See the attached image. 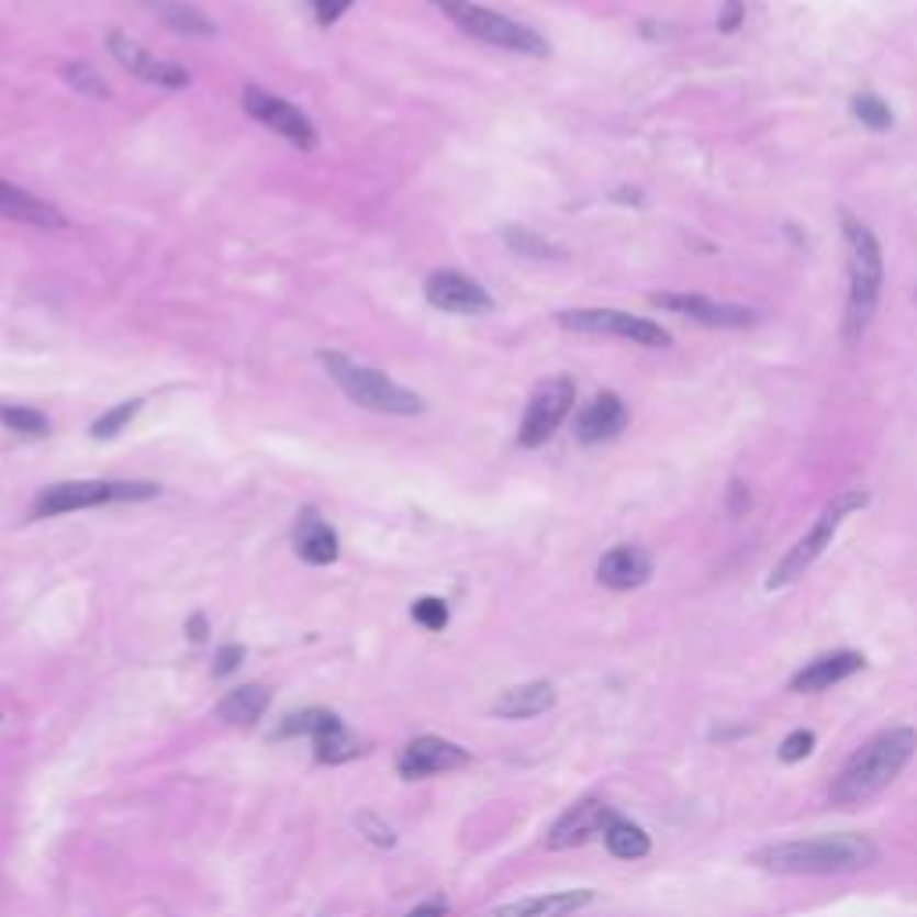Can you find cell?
Masks as SVG:
<instances>
[{"mask_svg": "<svg viewBox=\"0 0 917 917\" xmlns=\"http://www.w3.org/2000/svg\"><path fill=\"white\" fill-rule=\"evenodd\" d=\"M749 860L774 874H842L879 864V842L860 831H839L763 846Z\"/></svg>", "mask_w": 917, "mask_h": 917, "instance_id": "6da1fadb", "label": "cell"}, {"mask_svg": "<svg viewBox=\"0 0 917 917\" xmlns=\"http://www.w3.org/2000/svg\"><path fill=\"white\" fill-rule=\"evenodd\" d=\"M917 752V731L914 728H888L874 735L868 746H860L850 760L842 763L839 778L828 789V799L835 806H860L874 799L896 782L899 771L907 768Z\"/></svg>", "mask_w": 917, "mask_h": 917, "instance_id": "7a4b0ae2", "label": "cell"}, {"mask_svg": "<svg viewBox=\"0 0 917 917\" xmlns=\"http://www.w3.org/2000/svg\"><path fill=\"white\" fill-rule=\"evenodd\" d=\"M846 244H850V301H846V340H860L868 331V323L874 320L882 294V248L879 237L860 223V219L846 215L842 219Z\"/></svg>", "mask_w": 917, "mask_h": 917, "instance_id": "3957f363", "label": "cell"}, {"mask_svg": "<svg viewBox=\"0 0 917 917\" xmlns=\"http://www.w3.org/2000/svg\"><path fill=\"white\" fill-rule=\"evenodd\" d=\"M320 359L326 366V373L337 380V388L348 394L355 405L369 409V413H388V416H416L427 409V402L416 391L402 388L399 380H391L380 369H369L351 362L340 351H320Z\"/></svg>", "mask_w": 917, "mask_h": 917, "instance_id": "277c9868", "label": "cell"}, {"mask_svg": "<svg viewBox=\"0 0 917 917\" xmlns=\"http://www.w3.org/2000/svg\"><path fill=\"white\" fill-rule=\"evenodd\" d=\"M434 8L441 11L451 25H459L467 36L481 40V44L513 51V54H534V58H545V54H549L545 36L513 22L510 15H502L495 8L473 4V0H434Z\"/></svg>", "mask_w": 917, "mask_h": 917, "instance_id": "5b68a950", "label": "cell"}, {"mask_svg": "<svg viewBox=\"0 0 917 917\" xmlns=\"http://www.w3.org/2000/svg\"><path fill=\"white\" fill-rule=\"evenodd\" d=\"M158 495V484L150 481H65L51 484L36 495L30 516H65L79 510H98V505H119V502H147Z\"/></svg>", "mask_w": 917, "mask_h": 917, "instance_id": "8992f818", "label": "cell"}, {"mask_svg": "<svg viewBox=\"0 0 917 917\" xmlns=\"http://www.w3.org/2000/svg\"><path fill=\"white\" fill-rule=\"evenodd\" d=\"M864 505H868V491H846V495L835 499V502L828 505V510L817 516V524H814L810 530H806L803 538L785 552L782 563H778V567L771 570L768 592H782V588L796 584V581L803 578V573L817 563L820 552H825L828 545H831V538H835V534H839V527H842V519L850 516V513H857V510H864Z\"/></svg>", "mask_w": 917, "mask_h": 917, "instance_id": "52a82bcc", "label": "cell"}, {"mask_svg": "<svg viewBox=\"0 0 917 917\" xmlns=\"http://www.w3.org/2000/svg\"><path fill=\"white\" fill-rule=\"evenodd\" d=\"M556 323L573 334H599V337L635 340V345H646V348H670V334L663 326L617 309H570V312H559Z\"/></svg>", "mask_w": 917, "mask_h": 917, "instance_id": "ba28073f", "label": "cell"}, {"mask_svg": "<svg viewBox=\"0 0 917 917\" xmlns=\"http://www.w3.org/2000/svg\"><path fill=\"white\" fill-rule=\"evenodd\" d=\"M573 399H578V384H573L570 377L541 380L524 409V420H519V445L538 448L549 441V437L559 430V423L570 416Z\"/></svg>", "mask_w": 917, "mask_h": 917, "instance_id": "9c48e42d", "label": "cell"}, {"mask_svg": "<svg viewBox=\"0 0 917 917\" xmlns=\"http://www.w3.org/2000/svg\"><path fill=\"white\" fill-rule=\"evenodd\" d=\"M244 112H248L255 122H262L266 130L280 133L283 141H291L301 150H312L320 144L316 126H312V119L305 112H298L291 101L277 98V93H269L262 87H244Z\"/></svg>", "mask_w": 917, "mask_h": 917, "instance_id": "30bf717a", "label": "cell"}, {"mask_svg": "<svg viewBox=\"0 0 917 917\" xmlns=\"http://www.w3.org/2000/svg\"><path fill=\"white\" fill-rule=\"evenodd\" d=\"M423 291H427V301L434 309L441 312H456V316H481V312L495 309V298L477 280H470L467 272L459 269H437L423 283Z\"/></svg>", "mask_w": 917, "mask_h": 917, "instance_id": "8fae6325", "label": "cell"}, {"mask_svg": "<svg viewBox=\"0 0 917 917\" xmlns=\"http://www.w3.org/2000/svg\"><path fill=\"white\" fill-rule=\"evenodd\" d=\"M652 305H660L667 312H678V316H689L695 323L706 326H720V331H746L760 316L746 305H735V301H717L706 294H652Z\"/></svg>", "mask_w": 917, "mask_h": 917, "instance_id": "7c38bea8", "label": "cell"}, {"mask_svg": "<svg viewBox=\"0 0 917 917\" xmlns=\"http://www.w3.org/2000/svg\"><path fill=\"white\" fill-rule=\"evenodd\" d=\"M108 51L115 54V61L122 68H130L136 79H144V83H155V87H169V90H183L190 87V72L183 65L158 58V54H150L147 47H141L136 40H130L126 33H112L108 36Z\"/></svg>", "mask_w": 917, "mask_h": 917, "instance_id": "4fadbf2b", "label": "cell"}, {"mask_svg": "<svg viewBox=\"0 0 917 917\" xmlns=\"http://www.w3.org/2000/svg\"><path fill=\"white\" fill-rule=\"evenodd\" d=\"M470 763V752L448 742V738H437V735H423L413 738L402 757H399V774L402 778H430V774H448V771H459Z\"/></svg>", "mask_w": 917, "mask_h": 917, "instance_id": "5bb4252c", "label": "cell"}, {"mask_svg": "<svg viewBox=\"0 0 917 917\" xmlns=\"http://www.w3.org/2000/svg\"><path fill=\"white\" fill-rule=\"evenodd\" d=\"M613 817H617V810H613L610 803H602V799L573 803L570 810L552 825L549 850H573V846L592 842L595 835H606V828L613 825Z\"/></svg>", "mask_w": 917, "mask_h": 917, "instance_id": "9a60e30c", "label": "cell"}, {"mask_svg": "<svg viewBox=\"0 0 917 917\" xmlns=\"http://www.w3.org/2000/svg\"><path fill=\"white\" fill-rule=\"evenodd\" d=\"M864 667H868L864 652H853V649L825 652V656H817V660L806 663L803 670H796L789 689L792 692H806V695H810V692H825V689H831V684L850 681Z\"/></svg>", "mask_w": 917, "mask_h": 917, "instance_id": "2e32d148", "label": "cell"}, {"mask_svg": "<svg viewBox=\"0 0 917 917\" xmlns=\"http://www.w3.org/2000/svg\"><path fill=\"white\" fill-rule=\"evenodd\" d=\"M624 427H627V405L613 391L595 394L578 413V420H573V434H578L581 445L613 441L617 434H624Z\"/></svg>", "mask_w": 917, "mask_h": 917, "instance_id": "e0dca14e", "label": "cell"}, {"mask_svg": "<svg viewBox=\"0 0 917 917\" xmlns=\"http://www.w3.org/2000/svg\"><path fill=\"white\" fill-rule=\"evenodd\" d=\"M595 578L610 592H635V588L652 578V559L638 545H617V549H610L599 559Z\"/></svg>", "mask_w": 917, "mask_h": 917, "instance_id": "ac0fdd59", "label": "cell"}, {"mask_svg": "<svg viewBox=\"0 0 917 917\" xmlns=\"http://www.w3.org/2000/svg\"><path fill=\"white\" fill-rule=\"evenodd\" d=\"M592 903H595V893H588V888H563V893H545V896L505 903V907L488 910L481 917H573L578 910L592 907Z\"/></svg>", "mask_w": 917, "mask_h": 917, "instance_id": "d6986e66", "label": "cell"}, {"mask_svg": "<svg viewBox=\"0 0 917 917\" xmlns=\"http://www.w3.org/2000/svg\"><path fill=\"white\" fill-rule=\"evenodd\" d=\"M294 552L312 567H331L340 556L337 530L316 510H301L294 524Z\"/></svg>", "mask_w": 917, "mask_h": 917, "instance_id": "ffe728a7", "label": "cell"}, {"mask_svg": "<svg viewBox=\"0 0 917 917\" xmlns=\"http://www.w3.org/2000/svg\"><path fill=\"white\" fill-rule=\"evenodd\" d=\"M0 215L4 219H15V223L25 226H40V230H61L65 226V215L54 209L51 201L30 194V190H22L15 183L0 180Z\"/></svg>", "mask_w": 917, "mask_h": 917, "instance_id": "44dd1931", "label": "cell"}, {"mask_svg": "<svg viewBox=\"0 0 917 917\" xmlns=\"http://www.w3.org/2000/svg\"><path fill=\"white\" fill-rule=\"evenodd\" d=\"M556 706V684L552 681H527L516 684V689H505L495 703H491V714L505 717V720H527L538 717L545 709Z\"/></svg>", "mask_w": 917, "mask_h": 917, "instance_id": "7402d4cb", "label": "cell"}, {"mask_svg": "<svg viewBox=\"0 0 917 917\" xmlns=\"http://www.w3.org/2000/svg\"><path fill=\"white\" fill-rule=\"evenodd\" d=\"M269 700L272 695L266 684H258V681L241 684V689H234L223 703H219V717L226 724H237V728H251V724H258V717L266 714Z\"/></svg>", "mask_w": 917, "mask_h": 917, "instance_id": "603a6c76", "label": "cell"}, {"mask_svg": "<svg viewBox=\"0 0 917 917\" xmlns=\"http://www.w3.org/2000/svg\"><path fill=\"white\" fill-rule=\"evenodd\" d=\"M334 728H340V717L334 714V709L309 706V709H294V714H287L277 728H272L269 738H277V742H283V738H301V735L320 738V735L334 731Z\"/></svg>", "mask_w": 917, "mask_h": 917, "instance_id": "cb8c5ba5", "label": "cell"}, {"mask_svg": "<svg viewBox=\"0 0 917 917\" xmlns=\"http://www.w3.org/2000/svg\"><path fill=\"white\" fill-rule=\"evenodd\" d=\"M147 4L155 15L169 25L172 33H183V36H215V25L201 15L198 8L183 4V0H141Z\"/></svg>", "mask_w": 917, "mask_h": 917, "instance_id": "d4e9b609", "label": "cell"}, {"mask_svg": "<svg viewBox=\"0 0 917 917\" xmlns=\"http://www.w3.org/2000/svg\"><path fill=\"white\" fill-rule=\"evenodd\" d=\"M602 842H606V850L617 857V860H641V857H649L652 850V839H649V831L635 825V820H627V817H613V825L606 828V835H602Z\"/></svg>", "mask_w": 917, "mask_h": 917, "instance_id": "484cf974", "label": "cell"}, {"mask_svg": "<svg viewBox=\"0 0 917 917\" xmlns=\"http://www.w3.org/2000/svg\"><path fill=\"white\" fill-rule=\"evenodd\" d=\"M312 742H316V760L320 763H348V760L362 757V752H366V742H362L359 735H351L345 724L334 728V731L320 735V738H312Z\"/></svg>", "mask_w": 917, "mask_h": 917, "instance_id": "4316f807", "label": "cell"}, {"mask_svg": "<svg viewBox=\"0 0 917 917\" xmlns=\"http://www.w3.org/2000/svg\"><path fill=\"white\" fill-rule=\"evenodd\" d=\"M502 237H505V244H510L516 255H527V258H563V251H559L556 244H549L538 234H530V230H524V226H505Z\"/></svg>", "mask_w": 917, "mask_h": 917, "instance_id": "83f0119b", "label": "cell"}, {"mask_svg": "<svg viewBox=\"0 0 917 917\" xmlns=\"http://www.w3.org/2000/svg\"><path fill=\"white\" fill-rule=\"evenodd\" d=\"M0 423H4L8 430L30 434V437H40V434L51 430L47 416L36 413V409H30V405H4V409H0Z\"/></svg>", "mask_w": 917, "mask_h": 917, "instance_id": "f1b7e54d", "label": "cell"}, {"mask_svg": "<svg viewBox=\"0 0 917 917\" xmlns=\"http://www.w3.org/2000/svg\"><path fill=\"white\" fill-rule=\"evenodd\" d=\"M141 399H133V402H122L115 405L112 413H104L98 423H90V437H98V441H112V437H119V430L126 427V423L141 413Z\"/></svg>", "mask_w": 917, "mask_h": 917, "instance_id": "f546056e", "label": "cell"}, {"mask_svg": "<svg viewBox=\"0 0 917 917\" xmlns=\"http://www.w3.org/2000/svg\"><path fill=\"white\" fill-rule=\"evenodd\" d=\"M853 115L864 122L868 130L874 133H885L893 126V112H888V104L882 98H874V93H857L853 98Z\"/></svg>", "mask_w": 917, "mask_h": 917, "instance_id": "4dcf8cb0", "label": "cell"}, {"mask_svg": "<svg viewBox=\"0 0 917 917\" xmlns=\"http://www.w3.org/2000/svg\"><path fill=\"white\" fill-rule=\"evenodd\" d=\"M61 76H65L68 83H72L79 93H87V98H112V87L104 83L101 72H93V68H90V65H83V61L65 65V68H61Z\"/></svg>", "mask_w": 917, "mask_h": 917, "instance_id": "1f68e13d", "label": "cell"}, {"mask_svg": "<svg viewBox=\"0 0 917 917\" xmlns=\"http://www.w3.org/2000/svg\"><path fill=\"white\" fill-rule=\"evenodd\" d=\"M413 620L420 627H427V631H445L448 624V606L445 599H434V595H423L413 602Z\"/></svg>", "mask_w": 917, "mask_h": 917, "instance_id": "d6a6232c", "label": "cell"}, {"mask_svg": "<svg viewBox=\"0 0 917 917\" xmlns=\"http://www.w3.org/2000/svg\"><path fill=\"white\" fill-rule=\"evenodd\" d=\"M814 731H792V735H785V742L778 746V760L782 763H799V760H806L814 752Z\"/></svg>", "mask_w": 917, "mask_h": 917, "instance_id": "836d02e7", "label": "cell"}, {"mask_svg": "<svg viewBox=\"0 0 917 917\" xmlns=\"http://www.w3.org/2000/svg\"><path fill=\"white\" fill-rule=\"evenodd\" d=\"M355 828H359L373 846H380V850H391V846L399 842V839H394L391 825H384V820H380L377 814H359V817H355Z\"/></svg>", "mask_w": 917, "mask_h": 917, "instance_id": "e575fe53", "label": "cell"}, {"mask_svg": "<svg viewBox=\"0 0 917 917\" xmlns=\"http://www.w3.org/2000/svg\"><path fill=\"white\" fill-rule=\"evenodd\" d=\"M244 660V649L241 646H223L215 652V663H212V674L215 678H226V674H234V670L241 667Z\"/></svg>", "mask_w": 917, "mask_h": 917, "instance_id": "d590c367", "label": "cell"}, {"mask_svg": "<svg viewBox=\"0 0 917 917\" xmlns=\"http://www.w3.org/2000/svg\"><path fill=\"white\" fill-rule=\"evenodd\" d=\"M309 4H312V11H316V19L323 25H331V22H337L340 15H345L355 0H309Z\"/></svg>", "mask_w": 917, "mask_h": 917, "instance_id": "8d00e7d4", "label": "cell"}, {"mask_svg": "<svg viewBox=\"0 0 917 917\" xmlns=\"http://www.w3.org/2000/svg\"><path fill=\"white\" fill-rule=\"evenodd\" d=\"M445 914H448V899L437 896V899L420 903V907H416V910H409L405 917H445Z\"/></svg>", "mask_w": 917, "mask_h": 917, "instance_id": "74e56055", "label": "cell"}, {"mask_svg": "<svg viewBox=\"0 0 917 917\" xmlns=\"http://www.w3.org/2000/svg\"><path fill=\"white\" fill-rule=\"evenodd\" d=\"M738 22H742V0H728V8H724V19H720V30L731 33V30H738Z\"/></svg>", "mask_w": 917, "mask_h": 917, "instance_id": "f35d334b", "label": "cell"}, {"mask_svg": "<svg viewBox=\"0 0 917 917\" xmlns=\"http://www.w3.org/2000/svg\"><path fill=\"white\" fill-rule=\"evenodd\" d=\"M187 631H190V638H194V641H204V617H201V613H198V617H190Z\"/></svg>", "mask_w": 917, "mask_h": 917, "instance_id": "ab89813d", "label": "cell"}]
</instances>
